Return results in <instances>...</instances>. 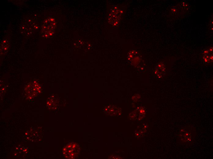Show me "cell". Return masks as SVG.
Listing matches in <instances>:
<instances>
[{
	"mask_svg": "<svg viewBox=\"0 0 213 159\" xmlns=\"http://www.w3.org/2000/svg\"><path fill=\"white\" fill-rule=\"evenodd\" d=\"M47 21H45L46 23H45L43 25L46 28H42L43 30V31H44L46 30V31L43 32V33L45 34L47 31H48L47 35L48 37L52 35L56 25L54 20L53 18H49Z\"/></svg>",
	"mask_w": 213,
	"mask_h": 159,
	"instance_id": "1",
	"label": "cell"
}]
</instances>
